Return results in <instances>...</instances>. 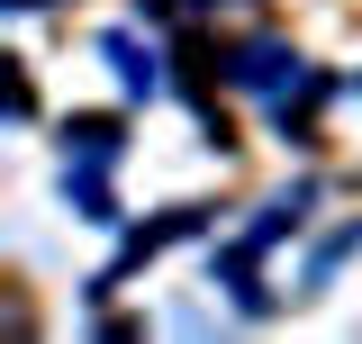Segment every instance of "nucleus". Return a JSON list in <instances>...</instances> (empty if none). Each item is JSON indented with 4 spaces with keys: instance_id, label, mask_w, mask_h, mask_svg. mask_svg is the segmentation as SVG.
<instances>
[{
    "instance_id": "obj_4",
    "label": "nucleus",
    "mask_w": 362,
    "mask_h": 344,
    "mask_svg": "<svg viewBox=\"0 0 362 344\" xmlns=\"http://www.w3.org/2000/svg\"><path fill=\"white\" fill-rule=\"evenodd\" d=\"M9 9H45V0H9Z\"/></svg>"
},
{
    "instance_id": "obj_2",
    "label": "nucleus",
    "mask_w": 362,
    "mask_h": 344,
    "mask_svg": "<svg viewBox=\"0 0 362 344\" xmlns=\"http://www.w3.org/2000/svg\"><path fill=\"white\" fill-rule=\"evenodd\" d=\"M100 55L118 64V82H127V91H154V82H163V64H154V45H136L127 28H118V37H100Z\"/></svg>"
},
{
    "instance_id": "obj_1",
    "label": "nucleus",
    "mask_w": 362,
    "mask_h": 344,
    "mask_svg": "<svg viewBox=\"0 0 362 344\" xmlns=\"http://www.w3.org/2000/svg\"><path fill=\"white\" fill-rule=\"evenodd\" d=\"M235 82H245V91H263L272 109H281V100L299 91V55H290L281 37H254V45H235Z\"/></svg>"
},
{
    "instance_id": "obj_3",
    "label": "nucleus",
    "mask_w": 362,
    "mask_h": 344,
    "mask_svg": "<svg viewBox=\"0 0 362 344\" xmlns=\"http://www.w3.org/2000/svg\"><path fill=\"white\" fill-rule=\"evenodd\" d=\"M64 145H73L82 164H100V154L118 145V127H109V118H82V127H64Z\"/></svg>"
}]
</instances>
